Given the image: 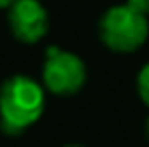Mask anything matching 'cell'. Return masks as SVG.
<instances>
[{"label":"cell","mask_w":149,"mask_h":147,"mask_svg":"<svg viewBox=\"0 0 149 147\" xmlns=\"http://www.w3.org/2000/svg\"><path fill=\"white\" fill-rule=\"evenodd\" d=\"M45 87L28 75H12L0 85V129L18 137L45 113Z\"/></svg>","instance_id":"1"},{"label":"cell","mask_w":149,"mask_h":147,"mask_svg":"<svg viewBox=\"0 0 149 147\" xmlns=\"http://www.w3.org/2000/svg\"><path fill=\"white\" fill-rule=\"evenodd\" d=\"M99 36L103 45L113 52L129 54L143 47L149 36L147 14L131 2L111 6L99 20Z\"/></svg>","instance_id":"2"},{"label":"cell","mask_w":149,"mask_h":147,"mask_svg":"<svg viewBox=\"0 0 149 147\" xmlns=\"http://www.w3.org/2000/svg\"><path fill=\"white\" fill-rule=\"evenodd\" d=\"M87 83L85 61L69 50L49 47L42 65V85L56 97H73Z\"/></svg>","instance_id":"3"},{"label":"cell","mask_w":149,"mask_h":147,"mask_svg":"<svg viewBox=\"0 0 149 147\" xmlns=\"http://www.w3.org/2000/svg\"><path fill=\"white\" fill-rule=\"evenodd\" d=\"M8 26L16 40L36 45L49 32V12L38 0H16L8 8Z\"/></svg>","instance_id":"4"},{"label":"cell","mask_w":149,"mask_h":147,"mask_svg":"<svg viewBox=\"0 0 149 147\" xmlns=\"http://www.w3.org/2000/svg\"><path fill=\"white\" fill-rule=\"evenodd\" d=\"M137 95L141 99V103L149 107V63L143 65L137 75Z\"/></svg>","instance_id":"5"},{"label":"cell","mask_w":149,"mask_h":147,"mask_svg":"<svg viewBox=\"0 0 149 147\" xmlns=\"http://www.w3.org/2000/svg\"><path fill=\"white\" fill-rule=\"evenodd\" d=\"M127 2H131L133 6H137L141 12H145L149 16V0H127Z\"/></svg>","instance_id":"6"},{"label":"cell","mask_w":149,"mask_h":147,"mask_svg":"<svg viewBox=\"0 0 149 147\" xmlns=\"http://www.w3.org/2000/svg\"><path fill=\"white\" fill-rule=\"evenodd\" d=\"M16 0H0V8H10Z\"/></svg>","instance_id":"7"},{"label":"cell","mask_w":149,"mask_h":147,"mask_svg":"<svg viewBox=\"0 0 149 147\" xmlns=\"http://www.w3.org/2000/svg\"><path fill=\"white\" fill-rule=\"evenodd\" d=\"M63 147H87V145H83V143H65Z\"/></svg>","instance_id":"8"},{"label":"cell","mask_w":149,"mask_h":147,"mask_svg":"<svg viewBox=\"0 0 149 147\" xmlns=\"http://www.w3.org/2000/svg\"><path fill=\"white\" fill-rule=\"evenodd\" d=\"M145 135H147V139H149V117L145 119Z\"/></svg>","instance_id":"9"}]
</instances>
